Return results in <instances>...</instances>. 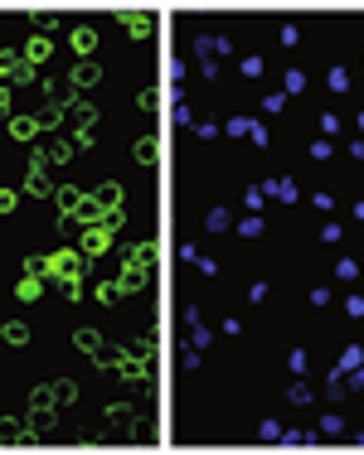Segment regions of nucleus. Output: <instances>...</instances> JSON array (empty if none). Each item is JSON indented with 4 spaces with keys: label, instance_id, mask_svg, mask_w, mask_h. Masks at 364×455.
<instances>
[{
    "label": "nucleus",
    "instance_id": "7",
    "mask_svg": "<svg viewBox=\"0 0 364 455\" xmlns=\"http://www.w3.org/2000/svg\"><path fill=\"white\" fill-rule=\"evenodd\" d=\"M73 49H78V54H92V49H97V29L92 25H83V29H73Z\"/></svg>",
    "mask_w": 364,
    "mask_h": 455
},
{
    "label": "nucleus",
    "instance_id": "2",
    "mask_svg": "<svg viewBox=\"0 0 364 455\" xmlns=\"http://www.w3.org/2000/svg\"><path fill=\"white\" fill-rule=\"evenodd\" d=\"M92 204H97L102 214H117V209H122V189H117V185H102L97 194H92Z\"/></svg>",
    "mask_w": 364,
    "mask_h": 455
},
{
    "label": "nucleus",
    "instance_id": "31",
    "mask_svg": "<svg viewBox=\"0 0 364 455\" xmlns=\"http://www.w3.org/2000/svg\"><path fill=\"white\" fill-rule=\"evenodd\" d=\"M282 107H287V97H282V92H272V97L262 102V111H282Z\"/></svg>",
    "mask_w": 364,
    "mask_h": 455
},
{
    "label": "nucleus",
    "instance_id": "34",
    "mask_svg": "<svg viewBox=\"0 0 364 455\" xmlns=\"http://www.w3.org/2000/svg\"><path fill=\"white\" fill-rule=\"evenodd\" d=\"M0 116H5V121L15 116V111H10V92H5V87H0Z\"/></svg>",
    "mask_w": 364,
    "mask_h": 455
},
{
    "label": "nucleus",
    "instance_id": "23",
    "mask_svg": "<svg viewBox=\"0 0 364 455\" xmlns=\"http://www.w3.org/2000/svg\"><path fill=\"white\" fill-rule=\"evenodd\" d=\"M73 150H78V146H63V141H54V146H49V160H54V165H63L68 155H73Z\"/></svg>",
    "mask_w": 364,
    "mask_h": 455
},
{
    "label": "nucleus",
    "instance_id": "3",
    "mask_svg": "<svg viewBox=\"0 0 364 455\" xmlns=\"http://www.w3.org/2000/svg\"><path fill=\"white\" fill-rule=\"evenodd\" d=\"M54 54V44H49V34H34V39H29L25 44V58L29 63H44V58Z\"/></svg>",
    "mask_w": 364,
    "mask_h": 455
},
{
    "label": "nucleus",
    "instance_id": "33",
    "mask_svg": "<svg viewBox=\"0 0 364 455\" xmlns=\"http://www.w3.org/2000/svg\"><path fill=\"white\" fill-rule=\"evenodd\" d=\"M345 310H350V315L360 320V315H364V295H350V305H345Z\"/></svg>",
    "mask_w": 364,
    "mask_h": 455
},
{
    "label": "nucleus",
    "instance_id": "27",
    "mask_svg": "<svg viewBox=\"0 0 364 455\" xmlns=\"http://www.w3.org/2000/svg\"><path fill=\"white\" fill-rule=\"evenodd\" d=\"M238 233H243V238H257V233H262V218H243Z\"/></svg>",
    "mask_w": 364,
    "mask_h": 455
},
{
    "label": "nucleus",
    "instance_id": "8",
    "mask_svg": "<svg viewBox=\"0 0 364 455\" xmlns=\"http://www.w3.org/2000/svg\"><path fill=\"white\" fill-rule=\"evenodd\" d=\"M5 126H10V136H15V141H29V136L39 131V121H34V116H10Z\"/></svg>",
    "mask_w": 364,
    "mask_h": 455
},
{
    "label": "nucleus",
    "instance_id": "30",
    "mask_svg": "<svg viewBox=\"0 0 364 455\" xmlns=\"http://www.w3.org/2000/svg\"><path fill=\"white\" fill-rule=\"evenodd\" d=\"M340 276H345V281H350V276H360V262H355V257H345V262H340Z\"/></svg>",
    "mask_w": 364,
    "mask_h": 455
},
{
    "label": "nucleus",
    "instance_id": "21",
    "mask_svg": "<svg viewBox=\"0 0 364 455\" xmlns=\"http://www.w3.org/2000/svg\"><path fill=\"white\" fill-rule=\"evenodd\" d=\"M54 431V417L49 412H34V427H29V436H49Z\"/></svg>",
    "mask_w": 364,
    "mask_h": 455
},
{
    "label": "nucleus",
    "instance_id": "29",
    "mask_svg": "<svg viewBox=\"0 0 364 455\" xmlns=\"http://www.w3.org/2000/svg\"><path fill=\"white\" fill-rule=\"evenodd\" d=\"M0 214H15V189H0Z\"/></svg>",
    "mask_w": 364,
    "mask_h": 455
},
{
    "label": "nucleus",
    "instance_id": "12",
    "mask_svg": "<svg viewBox=\"0 0 364 455\" xmlns=\"http://www.w3.org/2000/svg\"><path fill=\"white\" fill-rule=\"evenodd\" d=\"M25 63V54H15V49H0V82H10V73Z\"/></svg>",
    "mask_w": 364,
    "mask_h": 455
},
{
    "label": "nucleus",
    "instance_id": "32",
    "mask_svg": "<svg viewBox=\"0 0 364 455\" xmlns=\"http://www.w3.org/2000/svg\"><path fill=\"white\" fill-rule=\"evenodd\" d=\"M97 295H102V300H117V295H122V286H117V281H107V286H97Z\"/></svg>",
    "mask_w": 364,
    "mask_h": 455
},
{
    "label": "nucleus",
    "instance_id": "28",
    "mask_svg": "<svg viewBox=\"0 0 364 455\" xmlns=\"http://www.w3.org/2000/svg\"><path fill=\"white\" fill-rule=\"evenodd\" d=\"M331 150H336L331 141H316V146H311V160H331Z\"/></svg>",
    "mask_w": 364,
    "mask_h": 455
},
{
    "label": "nucleus",
    "instance_id": "10",
    "mask_svg": "<svg viewBox=\"0 0 364 455\" xmlns=\"http://www.w3.org/2000/svg\"><path fill=\"white\" fill-rule=\"evenodd\" d=\"M29 194H34V199H49V194H54V185H49V175H44V170H29Z\"/></svg>",
    "mask_w": 364,
    "mask_h": 455
},
{
    "label": "nucleus",
    "instance_id": "18",
    "mask_svg": "<svg viewBox=\"0 0 364 455\" xmlns=\"http://www.w3.org/2000/svg\"><path fill=\"white\" fill-rule=\"evenodd\" d=\"M122 378H146V363H141V358H132V349L122 353Z\"/></svg>",
    "mask_w": 364,
    "mask_h": 455
},
{
    "label": "nucleus",
    "instance_id": "17",
    "mask_svg": "<svg viewBox=\"0 0 364 455\" xmlns=\"http://www.w3.org/2000/svg\"><path fill=\"white\" fill-rule=\"evenodd\" d=\"M151 257H156V247H151V242H141V247L127 252V262H132V267H151Z\"/></svg>",
    "mask_w": 364,
    "mask_h": 455
},
{
    "label": "nucleus",
    "instance_id": "26",
    "mask_svg": "<svg viewBox=\"0 0 364 455\" xmlns=\"http://www.w3.org/2000/svg\"><path fill=\"white\" fill-rule=\"evenodd\" d=\"M78 398V388L73 383H54V402H73Z\"/></svg>",
    "mask_w": 364,
    "mask_h": 455
},
{
    "label": "nucleus",
    "instance_id": "19",
    "mask_svg": "<svg viewBox=\"0 0 364 455\" xmlns=\"http://www.w3.org/2000/svg\"><path fill=\"white\" fill-rule=\"evenodd\" d=\"M39 295H44V281L39 276H25L20 281V300H39Z\"/></svg>",
    "mask_w": 364,
    "mask_h": 455
},
{
    "label": "nucleus",
    "instance_id": "20",
    "mask_svg": "<svg viewBox=\"0 0 364 455\" xmlns=\"http://www.w3.org/2000/svg\"><path fill=\"white\" fill-rule=\"evenodd\" d=\"M34 121H39V126H58V121H63V107H58V102H49V107L39 111Z\"/></svg>",
    "mask_w": 364,
    "mask_h": 455
},
{
    "label": "nucleus",
    "instance_id": "22",
    "mask_svg": "<svg viewBox=\"0 0 364 455\" xmlns=\"http://www.w3.org/2000/svg\"><path fill=\"white\" fill-rule=\"evenodd\" d=\"M25 276H39V281H44V276H49V257H29V262H25Z\"/></svg>",
    "mask_w": 364,
    "mask_h": 455
},
{
    "label": "nucleus",
    "instance_id": "25",
    "mask_svg": "<svg viewBox=\"0 0 364 455\" xmlns=\"http://www.w3.org/2000/svg\"><path fill=\"white\" fill-rule=\"evenodd\" d=\"M122 223H127V218H122V209H117V214H102V223H97V228H102V233H117Z\"/></svg>",
    "mask_w": 364,
    "mask_h": 455
},
{
    "label": "nucleus",
    "instance_id": "13",
    "mask_svg": "<svg viewBox=\"0 0 364 455\" xmlns=\"http://www.w3.org/2000/svg\"><path fill=\"white\" fill-rule=\"evenodd\" d=\"M0 339H5V344H15V349H20V344H25V339H29V329H25V324H20V320H10V324H5V329H0Z\"/></svg>",
    "mask_w": 364,
    "mask_h": 455
},
{
    "label": "nucleus",
    "instance_id": "14",
    "mask_svg": "<svg viewBox=\"0 0 364 455\" xmlns=\"http://www.w3.org/2000/svg\"><path fill=\"white\" fill-rule=\"evenodd\" d=\"M136 160L141 165H156V160H161V150H156V141H151V136H141V141H136Z\"/></svg>",
    "mask_w": 364,
    "mask_h": 455
},
{
    "label": "nucleus",
    "instance_id": "9",
    "mask_svg": "<svg viewBox=\"0 0 364 455\" xmlns=\"http://www.w3.org/2000/svg\"><path fill=\"white\" fill-rule=\"evenodd\" d=\"M97 78H102V68H97L92 58H83V63L73 68V87H87V82H97Z\"/></svg>",
    "mask_w": 364,
    "mask_h": 455
},
{
    "label": "nucleus",
    "instance_id": "24",
    "mask_svg": "<svg viewBox=\"0 0 364 455\" xmlns=\"http://www.w3.org/2000/svg\"><path fill=\"white\" fill-rule=\"evenodd\" d=\"M136 102H141V111H156V102H161V87H146Z\"/></svg>",
    "mask_w": 364,
    "mask_h": 455
},
{
    "label": "nucleus",
    "instance_id": "11",
    "mask_svg": "<svg viewBox=\"0 0 364 455\" xmlns=\"http://www.w3.org/2000/svg\"><path fill=\"white\" fill-rule=\"evenodd\" d=\"M117 286H122V291H141V286H146V267H132V262H127V271H122Z\"/></svg>",
    "mask_w": 364,
    "mask_h": 455
},
{
    "label": "nucleus",
    "instance_id": "4",
    "mask_svg": "<svg viewBox=\"0 0 364 455\" xmlns=\"http://www.w3.org/2000/svg\"><path fill=\"white\" fill-rule=\"evenodd\" d=\"M78 252H83V257H97V252H107V233H102V228H87V233H83V247H78Z\"/></svg>",
    "mask_w": 364,
    "mask_h": 455
},
{
    "label": "nucleus",
    "instance_id": "5",
    "mask_svg": "<svg viewBox=\"0 0 364 455\" xmlns=\"http://www.w3.org/2000/svg\"><path fill=\"white\" fill-rule=\"evenodd\" d=\"M83 189H58V209H63V214L68 218H78V209H83Z\"/></svg>",
    "mask_w": 364,
    "mask_h": 455
},
{
    "label": "nucleus",
    "instance_id": "16",
    "mask_svg": "<svg viewBox=\"0 0 364 455\" xmlns=\"http://www.w3.org/2000/svg\"><path fill=\"white\" fill-rule=\"evenodd\" d=\"M68 107H73V121H78V126H92V121H97V107H87V102H68Z\"/></svg>",
    "mask_w": 364,
    "mask_h": 455
},
{
    "label": "nucleus",
    "instance_id": "15",
    "mask_svg": "<svg viewBox=\"0 0 364 455\" xmlns=\"http://www.w3.org/2000/svg\"><path fill=\"white\" fill-rule=\"evenodd\" d=\"M78 349L83 353H102V334L97 329H78Z\"/></svg>",
    "mask_w": 364,
    "mask_h": 455
},
{
    "label": "nucleus",
    "instance_id": "6",
    "mask_svg": "<svg viewBox=\"0 0 364 455\" xmlns=\"http://www.w3.org/2000/svg\"><path fill=\"white\" fill-rule=\"evenodd\" d=\"M122 25H127V34H132V39H146V34H151V15H132V10H127V15H122Z\"/></svg>",
    "mask_w": 364,
    "mask_h": 455
},
{
    "label": "nucleus",
    "instance_id": "1",
    "mask_svg": "<svg viewBox=\"0 0 364 455\" xmlns=\"http://www.w3.org/2000/svg\"><path fill=\"white\" fill-rule=\"evenodd\" d=\"M49 276H54V281H78V276H83V252H78V247L54 252V257H49Z\"/></svg>",
    "mask_w": 364,
    "mask_h": 455
}]
</instances>
